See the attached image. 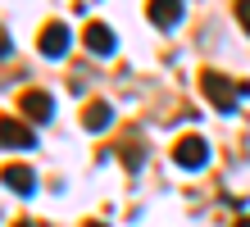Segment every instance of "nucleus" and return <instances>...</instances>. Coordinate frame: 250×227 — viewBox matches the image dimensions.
<instances>
[{
    "instance_id": "nucleus-1",
    "label": "nucleus",
    "mask_w": 250,
    "mask_h": 227,
    "mask_svg": "<svg viewBox=\"0 0 250 227\" xmlns=\"http://www.w3.org/2000/svg\"><path fill=\"white\" fill-rule=\"evenodd\" d=\"M200 96L209 100L218 114H232V109H237V100L246 96V91H241L237 82H228L218 68H200Z\"/></svg>"
},
{
    "instance_id": "nucleus-2",
    "label": "nucleus",
    "mask_w": 250,
    "mask_h": 227,
    "mask_svg": "<svg viewBox=\"0 0 250 227\" xmlns=\"http://www.w3.org/2000/svg\"><path fill=\"white\" fill-rule=\"evenodd\" d=\"M173 164H178V168H187V173L205 168V164H209V145H205V136H200V132L178 136V145H173Z\"/></svg>"
},
{
    "instance_id": "nucleus-3",
    "label": "nucleus",
    "mask_w": 250,
    "mask_h": 227,
    "mask_svg": "<svg viewBox=\"0 0 250 227\" xmlns=\"http://www.w3.org/2000/svg\"><path fill=\"white\" fill-rule=\"evenodd\" d=\"M68 41H73L68 23H46V27H41V37H37V50L46 55V59H64L68 55Z\"/></svg>"
},
{
    "instance_id": "nucleus-4",
    "label": "nucleus",
    "mask_w": 250,
    "mask_h": 227,
    "mask_svg": "<svg viewBox=\"0 0 250 227\" xmlns=\"http://www.w3.org/2000/svg\"><path fill=\"white\" fill-rule=\"evenodd\" d=\"M146 14H150V23H155V27L173 32V27L182 23V0H146Z\"/></svg>"
},
{
    "instance_id": "nucleus-5",
    "label": "nucleus",
    "mask_w": 250,
    "mask_h": 227,
    "mask_svg": "<svg viewBox=\"0 0 250 227\" xmlns=\"http://www.w3.org/2000/svg\"><path fill=\"white\" fill-rule=\"evenodd\" d=\"M23 114L32 118V123H50L55 118V96L50 91H27L23 96Z\"/></svg>"
},
{
    "instance_id": "nucleus-6",
    "label": "nucleus",
    "mask_w": 250,
    "mask_h": 227,
    "mask_svg": "<svg viewBox=\"0 0 250 227\" xmlns=\"http://www.w3.org/2000/svg\"><path fill=\"white\" fill-rule=\"evenodd\" d=\"M82 41H86V50H91V55H114V50H119V37H114L105 23H86Z\"/></svg>"
},
{
    "instance_id": "nucleus-7",
    "label": "nucleus",
    "mask_w": 250,
    "mask_h": 227,
    "mask_svg": "<svg viewBox=\"0 0 250 227\" xmlns=\"http://www.w3.org/2000/svg\"><path fill=\"white\" fill-rule=\"evenodd\" d=\"M0 141H5L9 150H32L37 145V132L23 127V123H14V118H5V123H0Z\"/></svg>"
},
{
    "instance_id": "nucleus-8",
    "label": "nucleus",
    "mask_w": 250,
    "mask_h": 227,
    "mask_svg": "<svg viewBox=\"0 0 250 227\" xmlns=\"http://www.w3.org/2000/svg\"><path fill=\"white\" fill-rule=\"evenodd\" d=\"M109 118H114V109H109L105 100L82 104V127H86V132H105V127H109Z\"/></svg>"
},
{
    "instance_id": "nucleus-9",
    "label": "nucleus",
    "mask_w": 250,
    "mask_h": 227,
    "mask_svg": "<svg viewBox=\"0 0 250 227\" xmlns=\"http://www.w3.org/2000/svg\"><path fill=\"white\" fill-rule=\"evenodd\" d=\"M5 186L19 191V195H32L37 191V177H32V168H23V164H5Z\"/></svg>"
},
{
    "instance_id": "nucleus-10",
    "label": "nucleus",
    "mask_w": 250,
    "mask_h": 227,
    "mask_svg": "<svg viewBox=\"0 0 250 227\" xmlns=\"http://www.w3.org/2000/svg\"><path fill=\"white\" fill-rule=\"evenodd\" d=\"M237 23H241V32L250 37V0H237Z\"/></svg>"
},
{
    "instance_id": "nucleus-11",
    "label": "nucleus",
    "mask_w": 250,
    "mask_h": 227,
    "mask_svg": "<svg viewBox=\"0 0 250 227\" xmlns=\"http://www.w3.org/2000/svg\"><path fill=\"white\" fill-rule=\"evenodd\" d=\"M123 159L132 164V168H137V164H141V141H132V145H123Z\"/></svg>"
},
{
    "instance_id": "nucleus-12",
    "label": "nucleus",
    "mask_w": 250,
    "mask_h": 227,
    "mask_svg": "<svg viewBox=\"0 0 250 227\" xmlns=\"http://www.w3.org/2000/svg\"><path fill=\"white\" fill-rule=\"evenodd\" d=\"M232 227H250V218H237V223H232Z\"/></svg>"
},
{
    "instance_id": "nucleus-13",
    "label": "nucleus",
    "mask_w": 250,
    "mask_h": 227,
    "mask_svg": "<svg viewBox=\"0 0 250 227\" xmlns=\"http://www.w3.org/2000/svg\"><path fill=\"white\" fill-rule=\"evenodd\" d=\"M86 227H105V223H86Z\"/></svg>"
},
{
    "instance_id": "nucleus-14",
    "label": "nucleus",
    "mask_w": 250,
    "mask_h": 227,
    "mask_svg": "<svg viewBox=\"0 0 250 227\" xmlns=\"http://www.w3.org/2000/svg\"><path fill=\"white\" fill-rule=\"evenodd\" d=\"M14 227H32V223H14Z\"/></svg>"
}]
</instances>
